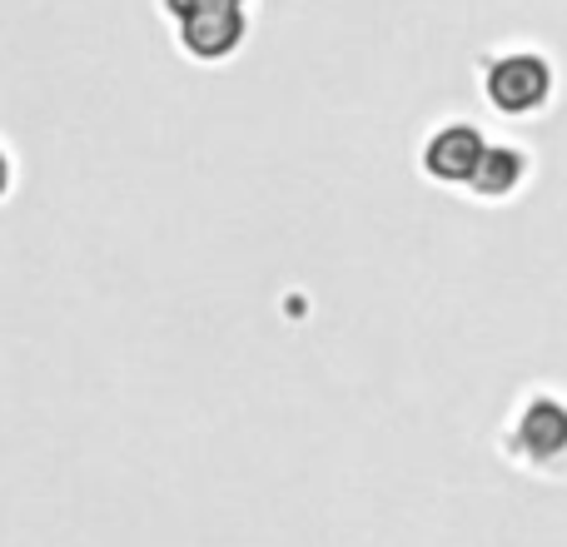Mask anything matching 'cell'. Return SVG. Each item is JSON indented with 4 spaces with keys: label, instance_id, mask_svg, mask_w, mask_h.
<instances>
[{
    "label": "cell",
    "instance_id": "obj_1",
    "mask_svg": "<svg viewBox=\"0 0 567 547\" xmlns=\"http://www.w3.org/2000/svg\"><path fill=\"white\" fill-rule=\"evenodd\" d=\"M175 30V45L199 65L239 55L249 40V0H159Z\"/></svg>",
    "mask_w": 567,
    "mask_h": 547
},
{
    "label": "cell",
    "instance_id": "obj_2",
    "mask_svg": "<svg viewBox=\"0 0 567 547\" xmlns=\"http://www.w3.org/2000/svg\"><path fill=\"white\" fill-rule=\"evenodd\" d=\"M483 90H488V100L498 110H508V115H533V110H543L553 95V70L543 55L513 50V55H498L488 65Z\"/></svg>",
    "mask_w": 567,
    "mask_h": 547
},
{
    "label": "cell",
    "instance_id": "obj_3",
    "mask_svg": "<svg viewBox=\"0 0 567 547\" xmlns=\"http://www.w3.org/2000/svg\"><path fill=\"white\" fill-rule=\"evenodd\" d=\"M483 155H488V145H483V135L473 125H443L423 145V169L439 185H473Z\"/></svg>",
    "mask_w": 567,
    "mask_h": 547
},
{
    "label": "cell",
    "instance_id": "obj_4",
    "mask_svg": "<svg viewBox=\"0 0 567 547\" xmlns=\"http://www.w3.org/2000/svg\"><path fill=\"white\" fill-rule=\"evenodd\" d=\"M523 155L518 149H508V145H488V155H483V165H478V175H473V189H478V195H508L513 185H518L523 179Z\"/></svg>",
    "mask_w": 567,
    "mask_h": 547
},
{
    "label": "cell",
    "instance_id": "obj_5",
    "mask_svg": "<svg viewBox=\"0 0 567 547\" xmlns=\"http://www.w3.org/2000/svg\"><path fill=\"white\" fill-rule=\"evenodd\" d=\"M10 175H16V169H10V155H6V145H0V199H6V189H10Z\"/></svg>",
    "mask_w": 567,
    "mask_h": 547
}]
</instances>
